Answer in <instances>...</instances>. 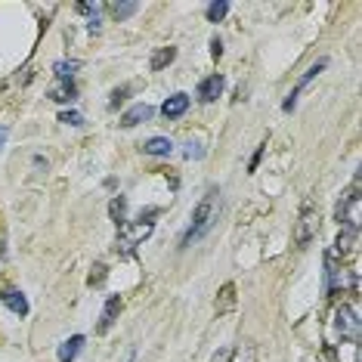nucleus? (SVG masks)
Segmentation results:
<instances>
[{
  "instance_id": "0eeeda50",
  "label": "nucleus",
  "mask_w": 362,
  "mask_h": 362,
  "mask_svg": "<svg viewBox=\"0 0 362 362\" xmlns=\"http://www.w3.org/2000/svg\"><path fill=\"white\" fill-rule=\"evenodd\" d=\"M223 87H226V78H223L220 71H214V75H208L205 81L198 84V99L201 103H214V99L223 93Z\"/></svg>"
},
{
  "instance_id": "393cba45",
  "label": "nucleus",
  "mask_w": 362,
  "mask_h": 362,
  "mask_svg": "<svg viewBox=\"0 0 362 362\" xmlns=\"http://www.w3.org/2000/svg\"><path fill=\"white\" fill-rule=\"evenodd\" d=\"M233 291H236V288L233 285H226V288H223V303H220V307H217V310H226L229 307V303H233L236 298H233Z\"/></svg>"
},
{
  "instance_id": "c85d7f7f",
  "label": "nucleus",
  "mask_w": 362,
  "mask_h": 362,
  "mask_svg": "<svg viewBox=\"0 0 362 362\" xmlns=\"http://www.w3.org/2000/svg\"><path fill=\"white\" fill-rule=\"evenodd\" d=\"M3 143H6V127H0V149H3Z\"/></svg>"
},
{
  "instance_id": "9d476101",
  "label": "nucleus",
  "mask_w": 362,
  "mask_h": 362,
  "mask_svg": "<svg viewBox=\"0 0 362 362\" xmlns=\"http://www.w3.org/2000/svg\"><path fill=\"white\" fill-rule=\"evenodd\" d=\"M0 301L6 303V310H10L13 316H28V298L19 288H6V291L0 294Z\"/></svg>"
},
{
  "instance_id": "cd10ccee",
  "label": "nucleus",
  "mask_w": 362,
  "mask_h": 362,
  "mask_svg": "<svg viewBox=\"0 0 362 362\" xmlns=\"http://www.w3.org/2000/svg\"><path fill=\"white\" fill-rule=\"evenodd\" d=\"M106 279V266H96V276H90V285H99Z\"/></svg>"
},
{
  "instance_id": "bb28decb",
  "label": "nucleus",
  "mask_w": 362,
  "mask_h": 362,
  "mask_svg": "<svg viewBox=\"0 0 362 362\" xmlns=\"http://www.w3.org/2000/svg\"><path fill=\"white\" fill-rule=\"evenodd\" d=\"M211 56H214V59H220V56H223V41L220 38L211 41Z\"/></svg>"
},
{
  "instance_id": "1a4fd4ad",
  "label": "nucleus",
  "mask_w": 362,
  "mask_h": 362,
  "mask_svg": "<svg viewBox=\"0 0 362 362\" xmlns=\"http://www.w3.org/2000/svg\"><path fill=\"white\" fill-rule=\"evenodd\" d=\"M186 112H189V96H186V93H173V96H168L164 99V106H161V115L168 121L183 118Z\"/></svg>"
},
{
  "instance_id": "6e6552de",
  "label": "nucleus",
  "mask_w": 362,
  "mask_h": 362,
  "mask_svg": "<svg viewBox=\"0 0 362 362\" xmlns=\"http://www.w3.org/2000/svg\"><path fill=\"white\" fill-rule=\"evenodd\" d=\"M155 115V108L152 106H146V103H136V106H130L124 115H121V121L118 124L124 127V130H130V127H136V124H146V121Z\"/></svg>"
},
{
  "instance_id": "f8f14e48",
  "label": "nucleus",
  "mask_w": 362,
  "mask_h": 362,
  "mask_svg": "<svg viewBox=\"0 0 362 362\" xmlns=\"http://www.w3.org/2000/svg\"><path fill=\"white\" fill-rule=\"evenodd\" d=\"M84 344H87V338H84V335H71L68 341H62V344H59V353H56V359H59V362H75V359H78V353L84 350Z\"/></svg>"
},
{
  "instance_id": "f03ea898",
  "label": "nucleus",
  "mask_w": 362,
  "mask_h": 362,
  "mask_svg": "<svg viewBox=\"0 0 362 362\" xmlns=\"http://www.w3.org/2000/svg\"><path fill=\"white\" fill-rule=\"evenodd\" d=\"M152 229H155V223L152 220H136V223H124V226L118 229V254H133L136 251V245H143L146 238L152 236Z\"/></svg>"
},
{
  "instance_id": "a878e982",
  "label": "nucleus",
  "mask_w": 362,
  "mask_h": 362,
  "mask_svg": "<svg viewBox=\"0 0 362 362\" xmlns=\"http://www.w3.org/2000/svg\"><path fill=\"white\" fill-rule=\"evenodd\" d=\"M263 152H266V143L254 152V158H251V164H248V173H254V171H257V164H260V158H263Z\"/></svg>"
},
{
  "instance_id": "6ab92c4d",
  "label": "nucleus",
  "mask_w": 362,
  "mask_h": 362,
  "mask_svg": "<svg viewBox=\"0 0 362 362\" xmlns=\"http://www.w3.org/2000/svg\"><path fill=\"white\" fill-rule=\"evenodd\" d=\"M78 68H81V62H78V59H68V62H56L53 65V71H56V78H59V81H71V75H75V71Z\"/></svg>"
},
{
  "instance_id": "412c9836",
  "label": "nucleus",
  "mask_w": 362,
  "mask_h": 362,
  "mask_svg": "<svg viewBox=\"0 0 362 362\" xmlns=\"http://www.w3.org/2000/svg\"><path fill=\"white\" fill-rule=\"evenodd\" d=\"M229 362H257V350L251 344H242V347H236L233 350V359Z\"/></svg>"
},
{
  "instance_id": "39448f33",
  "label": "nucleus",
  "mask_w": 362,
  "mask_h": 362,
  "mask_svg": "<svg viewBox=\"0 0 362 362\" xmlns=\"http://www.w3.org/2000/svg\"><path fill=\"white\" fill-rule=\"evenodd\" d=\"M362 201L356 189L347 192V198H341V205H338V223H341V229H353V233H359V220H362Z\"/></svg>"
},
{
  "instance_id": "9b49d317",
  "label": "nucleus",
  "mask_w": 362,
  "mask_h": 362,
  "mask_svg": "<svg viewBox=\"0 0 362 362\" xmlns=\"http://www.w3.org/2000/svg\"><path fill=\"white\" fill-rule=\"evenodd\" d=\"M118 313H121V298H118V294H115V298H108V301H106L103 316H99V325H96V331H99V335H106V331L112 328L115 322H118Z\"/></svg>"
},
{
  "instance_id": "7ed1b4c3",
  "label": "nucleus",
  "mask_w": 362,
  "mask_h": 362,
  "mask_svg": "<svg viewBox=\"0 0 362 362\" xmlns=\"http://www.w3.org/2000/svg\"><path fill=\"white\" fill-rule=\"evenodd\" d=\"M335 331L341 335V341L359 344V316L350 303H341V307L335 310Z\"/></svg>"
},
{
  "instance_id": "f257e3e1",
  "label": "nucleus",
  "mask_w": 362,
  "mask_h": 362,
  "mask_svg": "<svg viewBox=\"0 0 362 362\" xmlns=\"http://www.w3.org/2000/svg\"><path fill=\"white\" fill-rule=\"evenodd\" d=\"M220 211H223V195L220 189H208L205 198L195 205L192 211V220H189V229L183 233V238H180V248H192V245H198L201 238H205L211 229L217 226V220H220Z\"/></svg>"
},
{
  "instance_id": "b1692460",
  "label": "nucleus",
  "mask_w": 362,
  "mask_h": 362,
  "mask_svg": "<svg viewBox=\"0 0 362 362\" xmlns=\"http://www.w3.org/2000/svg\"><path fill=\"white\" fill-rule=\"evenodd\" d=\"M127 90H130V87H118V90H112V99H108V106H112V108H118L121 103H124Z\"/></svg>"
},
{
  "instance_id": "5701e85b",
  "label": "nucleus",
  "mask_w": 362,
  "mask_h": 362,
  "mask_svg": "<svg viewBox=\"0 0 362 362\" xmlns=\"http://www.w3.org/2000/svg\"><path fill=\"white\" fill-rule=\"evenodd\" d=\"M59 121H62V124H68V127H81V124H84L81 112H62Z\"/></svg>"
},
{
  "instance_id": "4468645a",
  "label": "nucleus",
  "mask_w": 362,
  "mask_h": 362,
  "mask_svg": "<svg viewBox=\"0 0 362 362\" xmlns=\"http://www.w3.org/2000/svg\"><path fill=\"white\" fill-rule=\"evenodd\" d=\"M143 152L152 155V158H168L173 152V143L168 140V136H152V140L143 143Z\"/></svg>"
},
{
  "instance_id": "423d86ee",
  "label": "nucleus",
  "mask_w": 362,
  "mask_h": 362,
  "mask_svg": "<svg viewBox=\"0 0 362 362\" xmlns=\"http://www.w3.org/2000/svg\"><path fill=\"white\" fill-rule=\"evenodd\" d=\"M325 68H328V59H316L313 65H310V68L303 71V78L298 81V87H294V90L288 93V99H285V103H282V112H294V106H298V96H301V90H303V87H307L310 81H313L316 75H322Z\"/></svg>"
},
{
  "instance_id": "a211bd4d",
  "label": "nucleus",
  "mask_w": 362,
  "mask_h": 362,
  "mask_svg": "<svg viewBox=\"0 0 362 362\" xmlns=\"http://www.w3.org/2000/svg\"><path fill=\"white\" fill-rule=\"evenodd\" d=\"M108 217H112L118 226H124L127 223V198L124 195H115L112 198V205H108Z\"/></svg>"
},
{
  "instance_id": "aec40b11",
  "label": "nucleus",
  "mask_w": 362,
  "mask_h": 362,
  "mask_svg": "<svg viewBox=\"0 0 362 362\" xmlns=\"http://www.w3.org/2000/svg\"><path fill=\"white\" fill-rule=\"evenodd\" d=\"M226 13H229V3L226 0H217V3H208V22H223L226 19Z\"/></svg>"
},
{
  "instance_id": "ddd939ff",
  "label": "nucleus",
  "mask_w": 362,
  "mask_h": 362,
  "mask_svg": "<svg viewBox=\"0 0 362 362\" xmlns=\"http://www.w3.org/2000/svg\"><path fill=\"white\" fill-rule=\"evenodd\" d=\"M356 238H359V233H353V229H341V233H338V238H335V251H331V254H341V260L347 257V254H353V251H356Z\"/></svg>"
},
{
  "instance_id": "dca6fc26",
  "label": "nucleus",
  "mask_w": 362,
  "mask_h": 362,
  "mask_svg": "<svg viewBox=\"0 0 362 362\" xmlns=\"http://www.w3.org/2000/svg\"><path fill=\"white\" fill-rule=\"evenodd\" d=\"M106 10L112 13V16L118 19V22H124V19H130L136 10H140V3H136V0H118V3H108Z\"/></svg>"
},
{
  "instance_id": "f3484780",
  "label": "nucleus",
  "mask_w": 362,
  "mask_h": 362,
  "mask_svg": "<svg viewBox=\"0 0 362 362\" xmlns=\"http://www.w3.org/2000/svg\"><path fill=\"white\" fill-rule=\"evenodd\" d=\"M173 59H177V47H161V50H155V56H152L149 68H152V71H161V68H168Z\"/></svg>"
},
{
  "instance_id": "20e7f679",
  "label": "nucleus",
  "mask_w": 362,
  "mask_h": 362,
  "mask_svg": "<svg viewBox=\"0 0 362 362\" xmlns=\"http://www.w3.org/2000/svg\"><path fill=\"white\" fill-rule=\"evenodd\" d=\"M316 233H319V211H316L313 205H303V211L298 217V226H294V242L303 248V245L313 242Z\"/></svg>"
},
{
  "instance_id": "2eb2a0df",
  "label": "nucleus",
  "mask_w": 362,
  "mask_h": 362,
  "mask_svg": "<svg viewBox=\"0 0 362 362\" xmlns=\"http://www.w3.org/2000/svg\"><path fill=\"white\" fill-rule=\"evenodd\" d=\"M50 99H53V103H75L78 99V84L75 81H59L53 90H50Z\"/></svg>"
},
{
  "instance_id": "4be33fe9",
  "label": "nucleus",
  "mask_w": 362,
  "mask_h": 362,
  "mask_svg": "<svg viewBox=\"0 0 362 362\" xmlns=\"http://www.w3.org/2000/svg\"><path fill=\"white\" fill-rule=\"evenodd\" d=\"M183 155L186 158H205V149H201V140H186V146H183Z\"/></svg>"
}]
</instances>
